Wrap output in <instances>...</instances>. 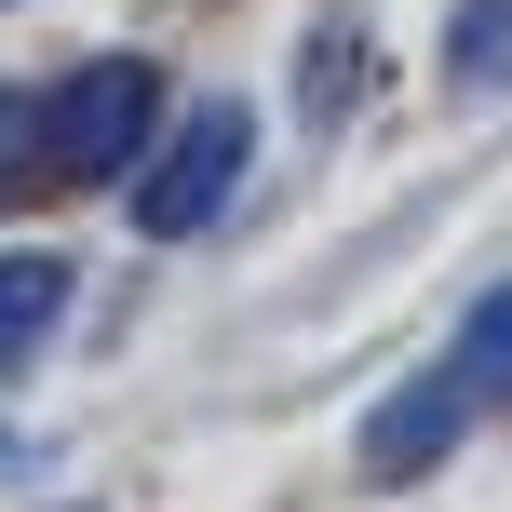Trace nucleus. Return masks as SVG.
<instances>
[{"label": "nucleus", "instance_id": "6e6552de", "mask_svg": "<svg viewBox=\"0 0 512 512\" xmlns=\"http://www.w3.org/2000/svg\"><path fill=\"white\" fill-rule=\"evenodd\" d=\"M0 472H27V445H0Z\"/></svg>", "mask_w": 512, "mask_h": 512}, {"label": "nucleus", "instance_id": "f03ea898", "mask_svg": "<svg viewBox=\"0 0 512 512\" xmlns=\"http://www.w3.org/2000/svg\"><path fill=\"white\" fill-rule=\"evenodd\" d=\"M243 135H256L243 108H230V95H203V108H189V122L149 149V176H135V230H149V243L216 230V216H230V189H243Z\"/></svg>", "mask_w": 512, "mask_h": 512}, {"label": "nucleus", "instance_id": "20e7f679", "mask_svg": "<svg viewBox=\"0 0 512 512\" xmlns=\"http://www.w3.org/2000/svg\"><path fill=\"white\" fill-rule=\"evenodd\" d=\"M54 310H68V270H54V256H0V378H14V364H41Z\"/></svg>", "mask_w": 512, "mask_h": 512}, {"label": "nucleus", "instance_id": "7ed1b4c3", "mask_svg": "<svg viewBox=\"0 0 512 512\" xmlns=\"http://www.w3.org/2000/svg\"><path fill=\"white\" fill-rule=\"evenodd\" d=\"M459 418H472V391H459V378H405L378 418H364V472H378V486H405V472H445Z\"/></svg>", "mask_w": 512, "mask_h": 512}, {"label": "nucleus", "instance_id": "39448f33", "mask_svg": "<svg viewBox=\"0 0 512 512\" xmlns=\"http://www.w3.org/2000/svg\"><path fill=\"white\" fill-rule=\"evenodd\" d=\"M445 81H459V95L512 81V0H459V14H445Z\"/></svg>", "mask_w": 512, "mask_h": 512}, {"label": "nucleus", "instance_id": "0eeeda50", "mask_svg": "<svg viewBox=\"0 0 512 512\" xmlns=\"http://www.w3.org/2000/svg\"><path fill=\"white\" fill-rule=\"evenodd\" d=\"M41 189H54V162H41V95H27V81H0V216L41 203Z\"/></svg>", "mask_w": 512, "mask_h": 512}, {"label": "nucleus", "instance_id": "f257e3e1", "mask_svg": "<svg viewBox=\"0 0 512 512\" xmlns=\"http://www.w3.org/2000/svg\"><path fill=\"white\" fill-rule=\"evenodd\" d=\"M149 122H162L149 54H95V68L41 81V162H54V189H108L135 149H149Z\"/></svg>", "mask_w": 512, "mask_h": 512}, {"label": "nucleus", "instance_id": "423d86ee", "mask_svg": "<svg viewBox=\"0 0 512 512\" xmlns=\"http://www.w3.org/2000/svg\"><path fill=\"white\" fill-rule=\"evenodd\" d=\"M459 391H486V405H512V283H486L472 297V324H459V364H445Z\"/></svg>", "mask_w": 512, "mask_h": 512}]
</instances>
